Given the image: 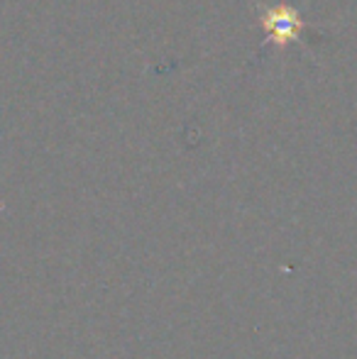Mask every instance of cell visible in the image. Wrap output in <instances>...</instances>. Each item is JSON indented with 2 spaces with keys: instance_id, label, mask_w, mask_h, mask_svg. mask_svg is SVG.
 <instances>
[{
  "instance_id": "6da1fadb",
  "label": "cell",
  "mask_w": 357,
  "mask_h": 359,
  "mask_svg": "<svg viewBox=\"0 0 357 359\" xmlns=\"http://www.w3.org/2000/svg\"><path fill=\"white\" fill-rule=\"evenodd\" d=\"M260 27L264 29L267 42H274L279 49H286L291 42H299L301 29L306 27L301 10L286 3H274L260 8Z\"/></svg>"
}]
</instances>
